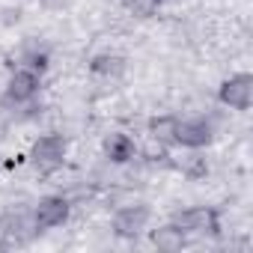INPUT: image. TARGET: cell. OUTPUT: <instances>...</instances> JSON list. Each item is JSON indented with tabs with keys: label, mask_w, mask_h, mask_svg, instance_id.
I'll use <instances>...</instances> for the list:
<instances>
[{
	"label": "cell",
	"mask_w": 253,
	"mask_h": 253,
	"mask_svg": "<svg viewBox=\"0 0 253 253\" xmlns=\"http://www.w3.org/2000/svg\"><path fill=\"white\" fill-rule=\"evenodd\" d=\"M152 241L161 247V250H179L182 244H185V232L179 229V226H161V229H155L152 232Z\"/></svg>",
	"instance_id": "9c48e42d"
},
{
	"label": "cell",
	"mask_w": 253,
	"mask_h": 253,
	"mask_svg": "<svg viewBox=\"0 0 253 253\" xmlns=\"http://www.w3.org/2000/svg\"><path fill=\"white\" fill-rule=\"evenodd\" d=\"M39 92V72L33 69H21L9 78V86H6V95L12 101H30L33 95Z\"/></svg>",
	"instance_id": "8992f818"
},
{
	"label": "cell",
	"mask_w": 253,
	"mask_h": 253,
	"mask_svg": "<svg viewBox=\"0 0 253 253\" xmlns=\"http://www.w3.org/2000/svg\"><path fill=\"white\" fill-rule=\"evenodd\" d=\"M107 158L110 161H116V164H125V161H131L134 158V152H137V146H134V140L128 137V134H113L110 140H107Z\"/></svg>",
	"instance_id": "ba28073f"
},
{
	"label": "cell",
	"mask_w": 253,
	"mask_h": 253,
	"mask_svg": "<svg viewBox=\"0 0 253 253\" xmlns=\"http://www.w3.org/2000/svg\"><path fill=\"white\" fill-rule=\"evenodd\" d=\"M152 3H155V6H158V3H167V0H152Z\"/></svg>",
	"instance_id": "4fadbf2b"
},
{
	"label": "cell",
	"mask_w": 253,
	"mask_h": 253,
	"mask_svg": "<svg viewBox=\"0 0 253 253\" xmlns=\"http://www.w3.org/2000/svg\"><path fill=\"white\" fill-rule=\"evenodd\" d=\"M42 6L45 9H63V6H69V0H42Z\"/></svg>",
	"instance_id": "7c38bea8"
},
{
	"label": "cell",
	"mask_w": 253,
	"mask_h": 253,
	"mask_svg": "<svg viewBox=\"0 0 253 253\" xmlns=\"http://www.w3.org/2000/svg\"><path fill=\"white\" fill-rule=\"evenodd\" d=\"M66 161V140L60 134H42L33 146H30V164L42 173L57 170Z\"/></svg>",
	"instance_id": "6da1fadb"
},
{
	"label": "cell",
	"mask_w": 253,
	"mask_h": 253,
	"mask_svg": "<svg viewBox=\"0 0 253 253\" xmlns=\"http://www.w3.org/2000/svg\"><path fill=\"white\" fill-rule=\"evenodd\" d=\"M211 137H214L211 122H206V119H176L173 143H179L185 149H200V146H209Z\"/></svg>",
	"instance_id": "7a4b0ae2"
},
{
	"label": "cell",
	"mask_w": 253,
	"mask_h": 253,
	"mask_svg": "<svg viewBox=\"0 0 253 253\" xmlns=\"http://www.w3.org/2000/svg\"><path fill=\"white\" fill-rule=\"evenodd\" d=\"M217 95H220V104H226L232 110H247L250 101H253V78L247 72H238V75H232L229 81L220 84Z\"/></svg>",
	"instance_id": "3957f363"
},
{
	"label": "cell",
	"mask_w": 253,
	"mask_h": 253,
	"mask_svg": "<svg viewBox=\"0 0 253 253\" xmlns=\"http://www.w3.org/2000/svg\"><path fill=\"white\" fill-rule=\"evenodd\" d=\"M149 223V209L146 206H125L113 214V232L119 238H137Z\"/></svg>",
	"instance_id": "277c9868"
},
{
	"label": "cell",
	"mask_w": 253,
	"mask_h": 253,
	"mask_svg": "<svg viewBox=\"0 0 253 253\" xmlns=\"http://www.w3.org/2000/svg\"><path fill=\"white\" fill-rule=\"evenodd\" d=\"M69 200L66 197H45L36 206V226L39 229H54L69 220Z\"/></svg>",
	"instance_id": "5b68a950"
},
{
	"label": "cell",
	"mask_w": 253,
	"mask_h": 253,
	"mask_svg": "<svg viewBox=\"0 0 253 253\" xmlns=\"http://www.w3.org/2000/svg\"><path fill=\"white\" fill-rule=\"evenodd\" d=\"M173 226H179L182 232H209L214 229V217L209 209H185L173 217Z\"/></svg>",
	"instance_id": "52a82bcc"
},
{
	"label": "cell",
	"mask_w": 253,
	"mask_h": 253,
	"mask_svg": "<svg viewBox=\"0 0 253 253\" xmlns=\"http://www.w3.org/2000/svg\"><path fill=\"white\" fill-rule=\"evenodd\" d=\"M122 69H125V60L116 57V54H98L92 60V72L95 75H119Z\"/></svg>",
	"instance_id": "30bf717a"
},
{
	"label": "cell",
	"mask_w": 253,
	"mask_h": 253,
	"mask_svg": "<svg viewBox=\"0 0 253 253\" xmlns=\"http://www.w3.org/2000/svg\"><path fill=\"white\" fill-rule=\"evenodd\" d=\"M173 131H176V116H161L152 122V137L158 143H173Z\"/></svg>",
	"instance_id": "8fae6325"
}]
</instances>
